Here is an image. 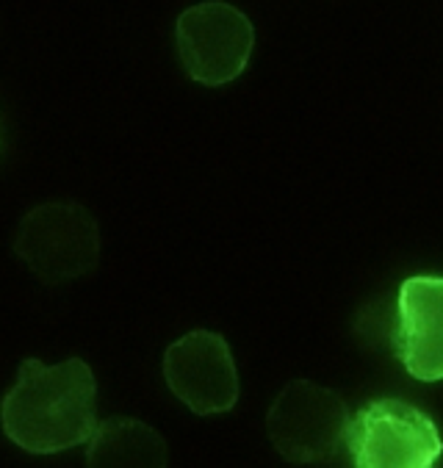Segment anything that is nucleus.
<instances>
[{
    "label": "nucleus",
    "mask_w": 443,
    "mask_h": 468,
    "mask_svg": "<svg viewBox=\"0 0 443 468\" xmlns=\"http://www.w3.org/2000/svg\"><path fill=\"white\" fill-rule=\"evenodd\" d=\"M98 383L83 360L56 366L23 360L4 402V430L26 452L56 454L89 441L98 430Z\"/></svg>",
    "instance_id": "nucleus-1"
},
{
    "label": "nucleus",
    "mask_w": 443,
    "mask_h": 468,
    "mask_svg": "<svg viewBox=\"0 0 443 468\" xmlns=\"http://www.w3.org/2000/svg\"><path fill=\"white\" fill-rule=\"evenodd\" d=\"M349 454L354 468H435L443 435L421 408L385 397L354 413Z\"/></svg>",
    "instance_id": "nucleus-2"
},
{
    "label": "nucleus",
    "mask_w": 443,
    "mask_h": 468,
    "mask_svg": "<svg viewBox=\"0 0 443 468\" xmlns=\"http://www.w3.org/2000/svg\"><path fill=\"white\" fill-rule=\"evenodd\" d=\"M352 419L335 391L311 380H294L266 413V435L286 460L319 463L349 446Z\"/></svg>",
    "instance_id": "nucleus-3"
},
{
    "label": "nucleus",
    "mask_w": 443,
    "mask_h": 468,
    "mask_svg": "<svg viewBox=\"0 0 443 468\" xmlns=\"http://www.w3.org/2000/svg\"><path fill=\"white\" fill-rule=\"evenodd\" d=\"M15 252L45 283H69L100 258L98 222L75 203L37 206L20 222Z\"/></svg>",
    "instance_id": "nucleus-4"
},
{
    "label": "nucleus",
    "mask_w": 443,
    "mask_h": 468,
    "mask_svg": "<svg viewBox=\"0 0 443 468\" xmlns=\"http://www.w3.org/2000/svg\"><path fill=\"white\" fill-rule=\"evenodd\" d=\"M252 23L227 4L186 9L174 26V45L186 72L206 86L236 80L252 53Z\"/></svg>",
    "instance_id": "nucleus-5"
},
{
    "label": "nucleus",
    "mask_w": 443,
    "mask_h": 468,
    "mask_svg": "<svg viewBox=\"0 0 443 468\" xmlns=\"http://www.w3.org/2000/svg\"><path fill=\"white\" fill-rule=\"evenodd\" d=\"M163 378L169 391L200 416L227 413L238 399V374L230 346L211 330H195L177 338L163 355Z\"/></svg>",
    "instance_id": "nucleus-6"
},
{
    "label": "nucleus",
    "mask_w": 443,
    "mask_h": 468,
    "mask_svg": "<svg viewBox=\"0 0 443 468\" xmlns=\"http://www.w3.org/2000/svg\"><path fill=\"white\" fill-rule=\"evenodd\" d=\"M391 349L416 380H443V277L416 274L402 283Z\"/></svg>",
    "instance_id": "nucleus-7"
},
{
    "label": "nucleus",
    "mask_w": 443,
    "mask_h": 468,
    "mask_svg": "<svg viewBox=\"0 0 443 468\" xmlns=\"http://www.w3.org/2000/svg\"><path fill=\"white\" fill-rule=\"evenodd\" d=\"M86 468H166V443L150 424L114 416L86 441Z\"/></svg>",
    "instance_id": "nucleus-8"
}]
</instances>
